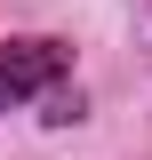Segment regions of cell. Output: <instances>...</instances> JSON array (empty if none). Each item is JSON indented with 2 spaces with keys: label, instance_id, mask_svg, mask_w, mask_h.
<instances>
[{
  "label": "cell",
  "instance_id": "6da1fadb",
  "mask_svg": "<svg viewBox=\"0 0 152 160\" xmlns=\"http://www.w3.org/2000/svg\"><path fill=\"white\" fill-rule=\"evenodd\" d=\"M64 72H72V48H64V40H48V32L0 40V112H16V104L64 88Z\"/></svg>",
  "mask_w": 152,
  "mask_h": 160
},
{
  "label": "cell",
  "instance_id": "7a4b0ae2",
  "mask_svg": "<svg viewBox=\"0 0 152 160\" xmlns=\"http://www.w3.org/2000/svg\"><path fill=\"white\" fill-rule=\"evenodd\" d=\"M40 104H48V120H56V128H64V120H80V88H48Z\"/></svg>",
  "mask_w": 152,
  "mask_h": 160
}]
</instances>
